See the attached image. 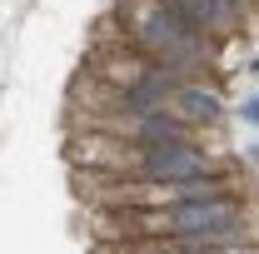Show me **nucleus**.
<instances>
[{
	"label": "nucleus",
	"mask_w": 259,
	"mask_h": 254,
	"mask_svg": "<svg viewBox=\"0 0 259 254\" xmlns=\"http://www.w3.org/2000/svg\"><path fill=\"white\" fill-rule=\"evenodd\" d=\"M164 5H169L180 20H190L194 30H204V35H209V0H164Z\"/></svg>",
	"instance_id": "20e7f679"
},
{
	"label": "nucleus",
	"mask_w": 259,
	"mask_h": 254,
	"mask_svg": "<svg viewBox=\"0 0 259 254\" xmlns=\"http://www.w3.org/2000/svg\"><path fill=\"white\" fill-rule=\"evenodd\" d=\"M239 115H244V125H254V130H259V95L244 100V105H239Z\"/></svg>",
	"instance_id": "39448f33"
},
{
	"label": "nucleus",
	"mask_w": 259,
	"mask_h": 254,
	"mask_svg": "<svg viewBox=\"0 0 259 254\" xmlns=\"http://www.w3.org/2000/svg\"><path fill=\"white\" fill-rule=\"evenodd\" d=\"M220 170H229V164H220V155L204 150L199 140H180V145H140V164H135L140 180H160V185L199 180V175H220Z\"/></svg>",
	"instance_id": "f03ea898"
},
{
	"label": "nucleus",
	"mask_w": 259,
	"mask_h": 254,
	"mask_svg": "<svg viewBox=\"0 0 259 254\" xmlns=\"http://www.w3.org/2000/svg\"><path fill=\"white\" fill-rule=\"evenodd\" d=\"M120 25H125L120 35L140 55L175 70L180 80H199L204 65L214 60V40L194 30L190 20H180L164 0H120Z\"/></svg>",
	"instance_id": "f257e3e1"
},
{
	"label": "nucleus",
	"mask_w": 259,
	"mask_h": 254,
	"mask_svg": "<svg viewBox=\"0 0 259 254\" xmlns=\"http://www.w3.org/2000/svg\"><path fill=\"white\" fill-rule=\"evenodd\" d=\"M169 110L180 115V120H190L199 135L204 130H214L225 120V95L214 90V85H204V75L199 80H185V85H175V95H169Z\"/></svg>",
	"instance_id": "7ed1b4c3"
}]
</instances>
